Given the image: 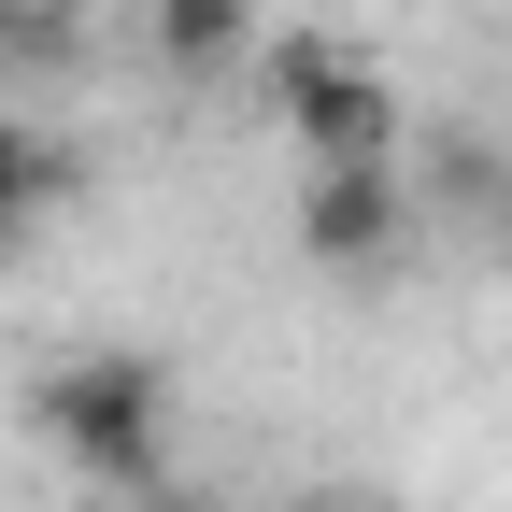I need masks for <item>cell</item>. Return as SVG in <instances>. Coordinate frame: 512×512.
Masks as SVG:
<instances>
[{"label":"cell","mask_w":512,"mask_h":512,"mask_svg":"<svg viewBox=\"0 0 512 512\" xmlns=\"http://www.w3.org/2000/svg\"><path fill=\"white\" fill-rule=\"evenodd\" d=\"M29 427L57 470H86L100 498H157L171 484V370L157 356H57L29 384Z\"/></svg>","instance_id":"obj_1"},{"label":"cell","mask_w":512,"mask_h":512,"mask_svg":"<svg viewBox=\"0 0 512 512\" xmlns=\"http://www.w3.org/2000/svg\"><path fill=\"white\" fill-rule=\"evenodd\" d=\"M271 100L313 171H399V86L328 29H271Z\"/></svg>","instance_id":"obj_2"},{"label":"cell","mask_w":512,"mask_h":512,"mask_svg":"<svg viewBox=\"0 0 512 512\" xmlns=\"http://www.w3.org/2000/svg\"><path fill=\"white\" fill-rule=\"evenodd\" d=\"M399 242H413V185H399V171H313V185H299V256H313V271L384 285Z\"/></svg>","instance_id":"obj_3"},{"label":"cell","mask_w":512,"mask_h":512,"mask_svg":"<svg viewBox=\"0 0 512 512\" xmlns=\"http://www.w3.org/2000/svg\"><path fill=\"white\" fill-rule=\"evenodd\" d=\"M143 43H157V72L214 86L228 57H256V0H157V15H143Z\"/></svg>","instance_id":"obj_4"},{"label":"cell","mask_w":512,"mask_h":512,"mask_svg":"<svg viewBox=\"0 0 512 512\" xmlns=\"http://www.w3.org/2000/svg\"><path fill=\"white\" fill-rule=\"evenodd\" d=\"M43 185H57V157L29 143V128H15V114H0V214H15V228H29V214H43Z\"/></svg>","instance_id":"obj_5"},{"label":"cell","mask_w":512,"mask_h":512,"mask_svg":"<svg viewBox=\"0 0 512 512\" xmlns=\"http://www.w3.org/2000/svg\"><path fill=\"white\" fill-rule=\"evenodd\" d=\"M0 57H86L72 0H15V29H0Z\"/></svg>","instance_id":"obj_6"},{"label":"cell","mask_w":512,"mask_h":512,"mask_svg":"<svg viewBox=\"0 0 512 512\" xmlns=\"http://www.w3.org/2000/svg\"><path fill=\"white\" fill-rule=\"evenodd\" d=\"M271 512H370L356 484H299V498H271Z\"/></svg>","instance_id":"obj_7"},{"label":"cell","mask_w":512,"mask_h":512,"mask_svg":"<svg viewBox=\"0 0 512 512\" xmlns=\"http://www.w3.org/2000/svg\"><path fill=\"white\" fill-rule=\"evenodd\" d=\"M0 256H15V214H0Z\"/></svg>","instance_id":"obj_8"},{"label":"cell","mask_w":512,"mask_h":512,"mask_svg":"<svg viewBox=\"0 0 512 512\" xmlns=\"http://www.w3.org/2000/svg\"><path fill=\"white\" fill-rule=\"evenodd\" d=\"M0 29H15V0H0Z\"/></svg>","instance_id":"obj_9"},{"label":"cell","mask_w":512,"mask_h":512,"mask_svg":"<svg viewBox=\"0 0 512 512\" xmlns=\"http://www.w3.org/2000/svg\"><path fill=\"white\" fill-rule=\"evenodd\" d=\"M498 15H512V0H498Z\"/></svg>","instance_id":"obj_10"}]
</instances>
